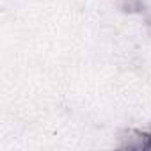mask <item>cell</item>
I'll return each mask as SVG.
<instances>
[{
	"label": "cell",
	"mask_w": 151,
	"mask_h": 151,
	"mask_svg": "<svg viewBox=\"0 0 151 151\" xmlns=\"http://www.w3.org/2000/svg\"><path fill=\"white\" fill-rule=\"evenodd\" d=\"M119 147L123 149H142V151H151V126L144 130H130L121 137Z\"/></svg>",
	"instance_id": "1"
}]
</instances>
